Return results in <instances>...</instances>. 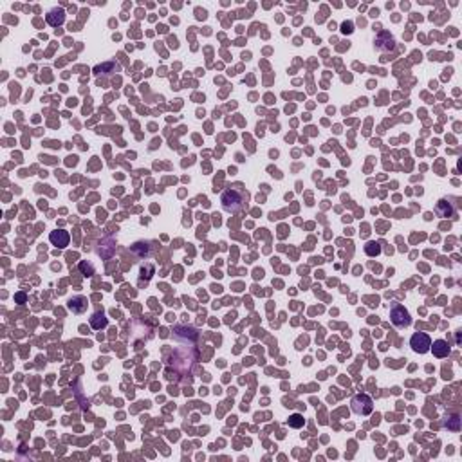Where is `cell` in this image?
Here are the masks:
<instances>
[{
  "label": "cell",
  "mask_w": 462,
  "mask_h": 462,
  "mask_svg": "<svg viewBox=\"0 0 462 462\" xmlns=\"http://www.w3.org/2000/svg\"><path fill=\"white\" fill-rule=\"evenodd\" d=\"M365 253H367L368 256H379L381 255V245H379L378 242H368V244L365 245Z\"/></svg>",
  "instance_id": "4fadbf2b"
},
{
  "label": "cell",
  "mask_w": 462,
  "mask_h": 462,
  "mask_svg": "<svg viewBox=\"0 0 462 462\" xmlns=\"http://www.w3.org/2000/svg\"><path fill=\"white\" fill-rule=\"evenodd\" d=\"M49 242L54 245V247H58V249H63V247H67L69 242H71V235H69V231H65V229H54V231L49 233Z\"/></svg>",
  "instance_id": "5b68a950"
},
{
  "label": "cell",
  "mask_w": 462,
  "mask_h": 462,
  "mask_svg": "<svg viewBox=\"0 0 462 462\" xmlns=\"http://www.w3.org/2000/svg\"><path fill=\"white\" fill-rule=\"evenodd\" d=\"M220 202H222L224 212L239 213L240 210L244 208L245 195L237 188H228V190H224L222 195H220Z\"/></svg>",
  "instance_id": "6da1fadb"
},
{
  "label": "cell",
  "mask_w": 462,
  "mask_h": 462,
  "mask_svg": "<svg viewBox=\"0 0 462 462\" xmlns=\"http://www.w3.org/2000/svg\"><path fill=\"white\" fill-rule=\"evenodd\" d=\"M89 322H90V327L94 328V330H101V328H105L107 325H109V320H107L105 312H103V311L94 312Z\"/></svg>",
  "instance_id": "8fae6325"
},
{
  "label": "cell",
  "mask_w": 462,
  "mask_h": 462,
  "mask_svg": "<svg viewBox=\"0 0 462 462\" xmlns=\"http://www.w3.org/2000/svg\"><path fill=\"white\" fill-rule=\"evenodd\" d=\"M448 421H451V424L450 423H446V426L450 430H459V426H461V419H459V415H451Z\"/></svg>",
  "instance_id": "9a60e30c"
},
{
  "label": "cell",
  "mask_w": 462,
  "mask_h": 462,
  "mask_svg": "<svg viewBox=\"0 0 462 462\" xmlns=\"http://www.w3.org/2000/svg\"><path fill=\"white\" fill-rule=\"evenodd\" d=\"M67 307H69V311L74 312V314H82V312L87 311L89 301H87L85 296H74V298H71V300L67 301Z\"/></svg>",
  "instance_id": "ba28073f"
},
{
  "label": "cell",
  "mask_w": 462,
  "mask_h": 462,
  "mask_svg": "<svg viewBox=\"0 0 462 462\" xmlns=\"http://www.w3.org/2000/svg\"><path fill=\"white\" fill-rule=\"evenodd\" d=\"M430 351L434 352L435 357H448L451 349H450V343L446 340H435L434 343L430 345Z\"/></svg>",
  "instance_id": "9c48e42d"
},
{
  "label": "cell",
  "mask_w": 462,
  "mask_h": 462,
  "mask_svg": "<svg viewBox=\"0 0 462 462\" xmlns=\"http://www.w3.org/2000/svg\"><path fill=\"white\" fill-rule=\"evenodd\" d=\"M351 408L356 415H370L374 410V399L368 394H356L351 399Z\"/></svg>",
  "instance_id": "7a4b0ae2"
},
{
  "label": "cell",
  "mask_w": 462,
  "mask_h": 462,
  "mask_svg": "<svg viewBox=\"0 0 462 462\" xmlns=\"http://www.w3.org/2000/svg\"><path fill=\"white\" fill-rule=\"evenodd\" d=\"M80 269H82V273H83L85 276H92V274H94L92 264H85V262H82V264H80Z\"/></svg>",
  "instance_id": "5bb4252c"
},
{
  "label": "cell",
  "mask_w": 462,
  "mask_h": 462,
  "mask_svg": "<svg viewBox=\"0 0 462 462\" xmlns=\"http://www.w3.org/2000/svg\"><path fill=\"white\" fill-rule=\"evenodd\" d=\"M287 423H289L291 428H303V424H305V419H303V415H301V413H293Z\"/></svg>",
  "instance_id": "7c38bea8"
},
{
  "label": "cell",
  "mask_w": 462,
  "mask_h": 462,
  "mask_svg": "<svg viewBox=\"0 0 462 462\" xmlns=\"http://www.w3.org/2000/svg\"><path fill=\"white\" fill-rule=\"evenodd\" d=\"M390 322H392L394 327L405 328L412 325V318H410V312L407 311V307L401 305V303H394L392 309H390Z\"/></svg>",
  "instance_id": "3957f363"
},
{
  "label": "cell",
  "mask_w": 462,
  "mask_h": 462,
  "mask_svg": "<svg viewBox=\"0 0 462 462\" xmlns=\"http://www.w3.org/2000/svg\"><path fill=\"white\" fill-rule=\"evenodd\" d=\"M45 20H47V24H49L51 27H58V26H61V24L65 22V9H61V7L51 9V11L45 15Z\"/></svg>",
  "instance_id": "8992f818"
},
{
  "label": "cell",
  "mask_w": 462,
  "mask_h": 462,
  "mask_svg": "<svg viewBox=\"0 0 462 462\" xmlns=\"http://www.w3.org/2000/svg\"><path fill=\"white\" fill-rule=\"evenodd\" d=\"M341 31L343 33H352V22H345L341 26Z\"/></svg>",
  "instance_id": "2e32d148"
},
{
  "label": "cell",
  "mask_w": 462,
  "mask_h": 462,
  "mask_svg": "<svg viewBox=\"0 0 462 462\" xmlns=\"http://www.w3.org/2000/svg\"><path fill=\"white\" fill-rule=\"evenodd\" d=\"M17 300L20 301V303H24V301H26V295H22V293H20V295H17Z\"/></svg>",
  "instance_id": "e0dca14e"
},
{
  "label": "cell",
  "mask_w": 462,
  "mask_h": 462,
  "mask_svg": "<svg viewBox=\"0 0 462 462\" xmlns=\"http://www.w3.org/2000/svg\"><path fill=\"white\" fill-rule=\"evenodd\" d=\"M376 47H378L379 51L394 49V47H395L394 36H392L388 31H381V33L378 34V38H376Z\"/></svg>",
  "instance_id": "52a82bcc"
},
{
  "label": "cell",
  "mask_w": 462,
  "mask_h": 462,
  "mask_svg": "<svg viewBox=\"0 0 462 462\" xmlns=\"http://www.w3.org/2000/svg\"><path fill=\"white\" fill-rule=\"evenodd\" d=\"M430 345H432V338H430L426 332H415V334L410 338V347H412V351L417 352V354H426V352H430Z\"/></svg>",
  "instance_id": "277c9868"
},
{
  "label": "cell",
  "mask_w": 462,
  "mask_h": 462,
  "mask_svg": "<svg viewBox=\"0 0 462 462\" xmlns=\"http://www.w3.org/2000/svg\"><path fill=\"white\" fill-rule=\"evenodd\" d=\"M435 213L439 215V217H453L455 215V206H453V202L446 201V199H442V201L437 202V206H435Z\"/></svg>",
  "instance_id": "30bf717a"
}]
</instances>
